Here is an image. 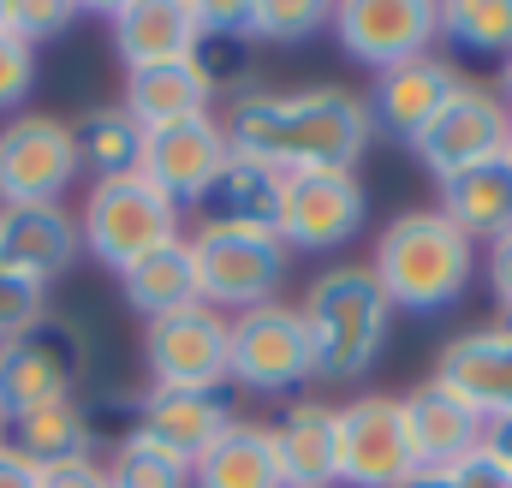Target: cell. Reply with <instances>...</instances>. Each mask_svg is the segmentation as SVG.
Returning a JSON list of instances; mask_svg holds the SVG:
<instances>
[{"label":"cell","instance_id":"1","mask_svg":"<svg viewBox=\"0 0 512 488\" xmlns=\"http://www.w3.org/2000/svg\"><path fill=\"white\" fill-rule=\"evenodd\" d=\"M227 143L239 155H256L280 173H310V167H346L358 173L376 120L370 102L346 84H298V90H239Z\"/></svg>","mask_w":512,"mask_h":488},{"label":"cell","instance_id":"2","mask_svg":"<svg viewBox=\"0 0 512 488\" xmlns=\"http://www.w3.org/2000/svg\"><path fill=\"white\" fill-rule=\"evenodd\" d=\"M298 316H304V334H310V369H316V381H334V387L364 381L376 369V358H382L387 328H393V304L376 286L370 262H334V268H322L304 286Z\"/></svg>","mask_w":512,"mask_h":488},{"label":"cell","instance_id":"3","mask_svg":"<svg viewBox=\"0 0 512 488\" xmlns=\"http://www.w3.org/2000/svg\"><path fill=\"white\" fill-rule=\"evenodd\" d=\"M370 274H376V286L387 292L393 310L435 316V310H453L471 292L477 244L465 239L441 209H405L376 233Z\"/></svg>","mask_w":512,"mask_h":488},{"label":"cell","instance_id":"4","mask_svg":"<svg viewBox=\"0 0 512 488\" xmlns=\"http://www.w3.org/2000/svg\"><path fill=\"white\" fill-rule=\"evenodd\" d=\"M185 244H191V262H197V298L221 316L274 304L286 274H292V250L280 244V233L203 221Z\"/></svg>","mask_w":512,"mask_h":488},{"label":"cell","instance_id":"5","mask_svg":"<svg viewBox=\"0 0 512 488\" xmlns=\"http://www.w3.org/2000/svg\"><path fill=\"white\" fill-rule=\"evenodd\" d=\"M78 239H84V250H90L102 268L120 274L137 256L185 239V209L167 203L143 173L102 179V185H90V197H84V209H78Z\"/></svg>","mask_w":512,"mask_h":488},{"label":"cell","instance_id":"6","mask_svg":"<svg viewBox=\"0 0 512 488\" xmlns=\"http://www.w3.org/2000/svg\"><path fill=\"white\" fill-rule=\"evenodd\" d=\"M90 369V346L78 334V322H36L18 340H0V429L54 405V399H78Z\"/></svg>","mask_w":512,"mask_h":488},{"label":"cell","instance_id":"7","mask_svg":"<svg viewBox=\"0 0 512 488\" xmlns=\"http://www.w3.org/2000/svg\"><path fill=\"white\" fill-rule=\"evenodd\" d=\"M507 131H512L507 96H501L495 84L465 78V84L447 96V108L423 125L405 149L417 155V167H423L435 185H447V179H459V173H471V167L507 155Z\"/></svg>","mask_w":512,"mask_h":488},{"label":"cell","instance_id":"8","mask_svg":"<svg viewBox=\"0 0 512 488\" xmlns=\"http://www.w3.org/2000/svg\"><path fill=\"white\" fill-rule=\"evenodd\" d=\"M227 381L245 393H292V387L316 381L298 304L274 298V304L227 316Z\"/></svg>","mask_w":512,"mask_h":488},{"label":"cell","instance_id":"9","mask_svg":"<svg viewBox=\"0 0 512 488\" xmlns=\"http://www.w3.org/2000/svg\"><path fill=\"white\" fill-rule=\"evenodd\" d=\"M78 143L72 120L54 114H12L0 125V209L24 203H66L78 185Z\"/></svg>","mask_w":512,"mask_h":488},{"label":"cell","instance_id":"10","mask_svg":"<svg viewBox=\"0 0 512 488\" xmlns=\"http://www.w3.org/2000/svg\"><path fill=\"white\" fill-rule=\"evenodd\" d=\"M370 221V191L346 167H310L286 173L280 197V244L286 250H340L364 233Z\"/></svg>","mask_w":512,"mask_h":488},{"label":"cell","instance_id":"11","mask_svg":"<svg viewBox=\"0 0 512 488\" xmlns=\"http://www.w3.org/2000/svg\"><path fill=\"white\" fill-rule=\"evenodd\" d=\"M143 369H149V387L221 393L227 387V316L209 304H185L173 316L143 322Z\"/></svg>","mask_w":512,"mask_h":488},{"label":"cell","instance_id":"12","mask_svg":"<svg viewBox=\"0 0 512 488\" xmlns=\"http://www.w3.org/2000/svg\"><path fill=\"white\" fill-rule=\"evenodd\" d=\"M328 30H334L340 54L370 66V72L435 54V42H441V24H435L429 0H346V6H334Z\"/></svg>","mask_w":512,"mask_h":488},{"label":"cell","instance_id":"13","mask_svg":"<svg viewBox=\"0 0 512 488\" xmlns=\"http://www.w3.org/2000/svg\"><path fill=\"white\" fill-rule=\"evenodd\" d=\"M417 465L405 411L393 393H358L340 405V483L346 488H399Z\"/></svg>","mask_w":512,"mask_h":488},{"label":"cell","instance_id":"14","mask_svg":"<svg viewBox=\"0 0 512 488\" xmlns=\"http://www.w3.org/2000/svg\"><path fill=\"white\" fill-rule=\"evenodd\" d=\"M227 155H233L227 125L215 120V114H191V120L143 131V161H137V173H143L167 203L191 209V203L209 197V185L221 179Z\"/></svg>","mask_w":512,"mask_h":488},{"label":"cell","instance_id":"15","mask_svg":"<svg viewBox=\"0 0 512 488\" xmlns=\"http://www.w3.org/2000/svg\"><path fill=\"white\" fill-rule=\"evenodd\" d=\"M429 381L441 393H453L459 405H471L483 423L512 417V328L507 322H489V328H465L453 334L441 352Z\"/></svg>","mask_w":512,"mask_h":488},{"label":"cell","instance_id":"16","mask_svg":"<svg viewBox=\"0 0 512 488\" xmlns=\"http://www.w3.org/2000/svg\"><path fill=\"white\" fill-rule=\"evenodd\" d=\"M459 84H465V72H459L447 54H417V60H399V66L376 72V84H370L364 102H370L376 131L411 143L423 125L447 108V96H453Z\"/></svg>","mask_w":512,"mask_h":488},{"label":"cell","instance_id":"17","mask_svg":"<svg viewBox=\"0 0 512 488\" xmlns=\"http://www.w3.org/2000/svg\"><path fill=\"white\" fill-rule=\"evenodd\" d=\"M78 215L66 203H24V209H0V268H12L30 286H54L72 262H78Z\"/></svg>","mask_w":512,"mask_h":488},{"label":"cell","instance_id":"18","mask_svg":"<svg viewBox=\"0 0 512 488\" xmlns=\"http://www.w3.org/2000/svg\"><path fill=\"white\" fill-rule=\"evenodd\" d=\"M108 30H114V54L126 60V72L203 54L197 6H185V0H126V6L108 12Z\"/></svg>","mask_w":512,"mask_h":488},{"label":"cell","instance_id":"19","mask_svg":"<svg viewBox=\"0 0 512 488\" xmlns=\"http://www.w3.org/2000/svg\"><path fill=\"white\" fill-rule=\"evenodd\" d=\"M131 429H143L149 441L173 447L179 459H203L227 429H233V405L221 393H191V387H149L131 405Z\"/></svg>","mask_w":512,"mask_h":488},{"label":"cell","instance_id":"20","mask_svg":"<svg viewBox=\"0 0 512 488\" xmlns=\"http://www.w3.org/2000/svg\"><path fill=\"white\" fill-rule=\"evenodd\" d=\"M274 459L286 488H334L340 483V405L328 399H292L280 423H268Z\"/></svg>","mask_w":512,"mask_h":488},{"label":"cell","instance_id":"21","mask_svg":"<svg viewBox=\"0 0 512 488\" xmlns=\"http://www.w3.org/2000/svg\"><path fill=\"white\" fill-rule=\"evenodd\" d=\"M399 411H405V435H411V453H417L423 471H447V465H459L471 447H483V429H489L471 405H459V399L441 393L435 381L411 387V393L399 399Z\"/></svg>","mask_w":512,"mask_h":488},{"label":"cell","instance_id":"22","mask_svg":"<svg viewBox=\"0 0 512 488\" xmlns=\"http://www.w3.org/2000/svg\"><path fill=\"white\" fill-rule=\"evenodd\" d=\"M215 78L203 60H173V66H143V72H126V90H120V108L143 131L173 120H191V114H215Z\"/></svg>","mask_w":512,"mask_h":488},{"label":"cell","instance_id":"23","mask_svg":"<svg viewBox=\"0 0 512 488\" xmlns=\"http://www.w3.org/2000/svg\"><path fill=\"white\" fill-rule=\"evenodd\" d=\"M280 197H286V173L256 161V155H227L221 179L209 185L203 209L209 221H227V227H256V233H280Z\"/></svg>","mask_w":512,"mask_h":488},{"label":"cell","instance_id":"24","mask_svg":"<svg viewBox=\"0 0 512 488\" xmlns=\"http://www.w3.org/2000/svg\"><path fill=\"white\" fill-rule=\"evenodd\" d=\"M435 209H441L471 244L507 239L512 233V167H507V155H495V161H483V167L447 179Z\"/></svg>","mask_w":512,"mask_h":488},{"label":"cell","instance_id":"25","mask_svg":"<svg viewBox=\"0 0 512 488\" xmlns=\"http://www.w3.org/2000/svg\"><path fill=\"white\" fill-rule=\"evenodd\" d=\"M36 471H54V465H72V459H96V411L84 399H54L18 423L0 429Z\"/></svg>","mask_w":512,"mask_h":488},{"label":"cell","instance_id":"26","mask_svg":"<svg viewBox=\"0 0 512 488\" xmlns=\"http://www.w3.org/2000/svg\"><path fill=\"white\" fill-rule=\"evenodd\" d=\"M191 488H286L268 423L233 417V429L191 465Z\"/></svg>","mask_w":512,"mask_h":488},{"label":"cell","instance_id":"27","mask_svg":"<svg viewBox=\"0 0 512 488\" xmlns=\"http://www.w3.org/2000/svg\"><path fill=\"white\" fill-rule=\"evenodd\" d=\"M120 298H126L143 322L173 316V310H185V304H203V298H197L191 244L173 239V244H161V250H149V256H137L131 268H120Z\"/></svg>","mask_w":512,"mask_h":488},{"label":"cell","instance_id":"28","mask_svg":"<svg viewBox=\"0 0 512 488\" xmlns=\"http://www.w3.org/2000/svg\"><path fill=\"white\" fill-rule=\"evenodd\" d=\"M72 143H78V167L90 173V185L126 179V173H137V161H143V125L131 120L120 102H102V108L78 114L72 120Z\"/></svg>","mask_w":512,"mask_h":488},{"label":"cell","instance_id":"29","mask_svg":"<svg viewBox=\"0 0 512 488\" xmlns=\"http://www.w3.org/2000/svg\"><path fill=\"white\" fill-rule=\"evenodd\" d=\"M108 488H191V459H179L173 447L149 441L143 429H126L108 453Z\"/></svg>","mask_w":512,"mask_h":488},{"label":"cell","instance_id":"30","mask_svg":"<svg viewBox=\"0 0 512 488\" xmlns=\"http://www.w3.org/2000/svg\"><path fill=\"white\" fill-rule=\"evenodd\" d=\"M441 42L459 54H512V0H453L435 6Z\"/></svg>","mask_w":512,"mask_h":488},{"label":"cell","instance_id":"31","mask_svg":"<svg viewBox=\"0 0 512 488\" xmlns=\"http://www.w3.org/2000/svg\"><path fill=\"white\" fill-rule=\"evenodd\" d=\"M328 6H316V0H256L251 6V42H310V36H322L328 30Z\"/></svg>","mask_w":512,"mask_h":488},{"label":"cell","instance_id":"32","mask_svg":"<svg viewBox=\"0 0 512 488\" xmlns=\"http://www.w3.org/2000/svg\"><path fill=\"white\" fill-rule=\"evenodd\" d=\"M36 322H48V292L18 280L12 268H0V340H18L30 334Z\"/></svg>","mask_w":512,"mask_h":488},{"label":"cell","instance_id":"33","mask_svg":"<svg viewBox=\"0 0 512 488\" xmlns=\"http://www.w3.org/2000/svg\"><path fill=\"white\" fill-rule=\"evenodd\" d=\"M72 24H78V6H66V0H30V6H6V30H12L18 42H30V48H42V42L66 36Z\"/></svg>","mask_w":512,"mask_h":488},{"label":"cell","instance_id":"34","mask_svg":"<svg viewBox=\"0 0 512 488\" xmlns=\"http://www.w3.org/2000/svg\"><path fill=\"white\" fill-rule=\"evenodd\" d=\"M30 90H36V48L18 42L12 30H0V114L30 102Z\"/></svg>","mask_w":512,"mask_h":488},{"label":"cell","instance_id":"35","mask_svg":"<svg viewBox=\"0 0 512 488\" xmlns=\"http://www.w3.org/2000/svg\"><path fill=\"white\" fill-rule=\"evenodd\" d=\"M447 483L453 488H512V471L489 453V447H471L459 465H447Z\"/></svg>","mask_w":512,"mask_h":488},{"label":"cell","instance_id":"36","mask_svg":"<svg viewBox=\"0 0 512 488\" xmlns=\"http://www.w3.org/2000/svg\"><path fill=\"white\" fill-rule=\"evenodd\" d=\"M42 488H108V471L102 459H72V465L42 471Z\"/></svg>","mask_w":512,"mask_h":488},{"label":"cell","instance_id":"37","mask_svg":"<svg viewBox=\"0 0 512 488\" xmlns=\"http://www.w3.org/2000/svg\"><path fill=\"white\" fill-rule=\"evenodd\" d=\"M489 292H495L501 316H512V233L489 244Z\"/></svg>","mask_w":512,"mask_h":488},{"label":"cell","instance_id":"38","mask_svg":"<svg viewBox=\"0 0 512 488\" xmlns=\"http://www.w3.org/2000/svg\"><path fill=\"white\" fill-rule=\"evenodd\" d=\"M0 488H42V471L0 435Z\"/></svg>","mask_w":512,"mask_h":488},{"label":"cell","instance_id":"39","mask_svg":"<svg viewBox=\"0 0 512 488\" xmlns=\"http://www.w3.org/2000/svg\"><path fill=\"white\" fill-rule=\"evenodd\" d=\"M483 447H489V453H495V459L512 471V417H495V423L483 429Z\"/></svg>","mask_w":512,"mask_h":488},{"label":"cell","instance_id":"40","mask_svg":"<svg viewBox=\"0 0 512 488\" xmlns=\"http://www.w3.org/2000/svg\"><path fill=\"white\" fill-rule=\"evenodd\" d=\"M399 488H453V483H447V471H411Z\"/></svg>","mask_w":512,"mask_h":488},{"label":"cell","instance_id":"41","mask_svg":"<svg viewBox=\"0 0 512 488\" xmlns=\"http://www.w3.org/2000/svg\"><path fill=\"white\" fill-rule=\"evenodd\" d=\"M501 96H507V108H512V54L501 60Z\"/></svg>","mask_w":512,"mask_h":488},{"label":"cell","instance_id":"42","mask_svg":"<svg viewBox=\"0 0 512 488\" xmlns=\"http://www.w3.org/2000/svg\"><path fill=\"white\" fill-rule=\"evenodd\" d=\"M507 167H512V131H507Z\"/></svg>","mask_w":512,"mask_h":488},{"label":"cell","instance_id":"43","mask_svg":"<svg viewBox=\"0 0 512 488\" xmlns=\"http://www.w3.org/2000/svg\"><path fill=\"white\" fill-rule=\"evenodd\" d=\"M501 322H507V328H512V316H501Z\"/></svg>","mask_w":512,"mask_h":488}]
</instances>
